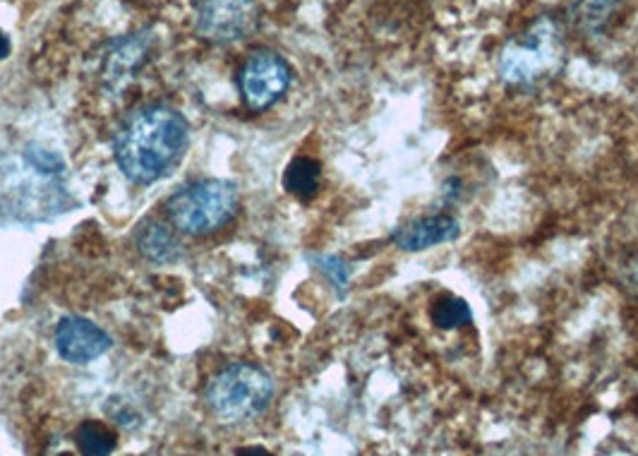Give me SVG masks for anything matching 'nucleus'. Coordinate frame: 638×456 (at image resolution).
I'll use <instances>...</instances> for the list:
<instances>
[{
  "mask_svg": "<svg viewBox=\"0 0 638 456\" xmlns=\"http://www.w3.org/2000/svg\"><path fill=\"white\" fill-rule=\"evenodd\" d=\"M190 144V125L176 108L149 104L123 120L113 152L123 176L137 185L166 178L183 161Z\"/></svg>",
  "mask_w": 638,
  "mask_h": 456,
  "instance_id": "1",
  "label": "nucleus"
},
{
  "mask_svg": "<svg viewBox=\"0 0 638 456\" xmlns=\"http://www.w3.org/2000/svg\"><path fill=\"white\" fill-rule=\"evenodd\" d=\"M564 60V39L552 17H538L499 53V75L514 87H533L557 75Z\"/></svg>",
  "mask_w": 638,
  "mask_h": 456,
  "instance_id": "2",
  "label": "nucleus"
},
{
  "mask_svg": "<svg viewBox=\"0 0 638 456\" xmlns=\"http://www.w3.org/2000/svg\"><path fill=\"white\" fill-rule=\"evenodd\" d=\"M166 214L178 231L209 236L238 214V190L228 180L200 178L173 192L166 202Z\"/></svg>",
  "mask_w": 638,
  "mask_h": 456,
  "instance_id": "3",
  "label": "nucleus"
},
{
  "mask_svg": "<svg viewBox=\"0 0 638 456\" xmlns=\"http://www.w3.org/2000/svg\"><path fill=\"white\" fill-rule=\"evenodd\" d=\"M274 399V380L267 370L252 363L228 365L212 377L207 406L224 423H245L264 413Z\"/></svg>",
  "mask_w": 638,
  "mask_h": 456,
  "instance_id": "4",
  "label": "nucleus"
},
{
  "mask_svg": "<svg viewBox=\"0 0 638 456\" xmlns=\"http://www.w3.org/2000/svg\"><path fill=\"white\" fill-rule=\"evenodd\" d=\"M293 82V70L279 53L255 51L245 60L238 75V87L243 101L252 111H267L284 99Z\"/></svg>",
  "mask_w": 638,
  "mask_h": 456,
  "instance_id": "5",
  "label": "nucleus"
},
{
  "mask_svg": "<svg viewBox=\"0 0 638 456\" xmlns=\"http://www.w3.org/2000/svg\"><path fill=\"white\" fill-rule=\"evenodd\" d=\"M260 24L255 0H197L195 29L212 44H236Z\"/></svg>",
  "mask_w": 638,
  "mask_h": 456,
  "instance_id": "6",
  "label": "nucleus"
},
{
  "mask_svg": "<svg viewBox=\"0 0 638 456\" xmlns=\"http://www.w3.org/2000/svg\"><path fill=\"white\" fill-rule=\"evenodd\" d=\"M111 346V336L87 317L68 315L56 327V348L60 358L68 360V363L87 365L104 356Z\"/></svg>",
  "mask_w": 638,
  "mask_h": 456,
  "instance_id": "7",
  "label": "nucleus"
},
{
  "mask_svg": "<svg viewBox=\"0 0 638 456\" xmlns=\"http://www.w3.org/2000/svg\"><path fill=\"white\" fill-rule=\"evenodd\" d=\"M461 236V224L451 214H425L408 221L391 233V243L403 252H423L442 243H454Z\"/></svg>",
  "mask_w": 638,
  "mask_h": 456,
  "instance_id": "8",
  "label": "nucleus"
},
{
  "mask_svg": "<svg viewBox=\"0 0 638 456\" xmlns=\"http://www.w3.org/2000/svg\"><path fill=\"white\" fill-rule=\"evenodd\" d=\"M135 245L144 260L154 264H173L183 257V243H180L171 228L159 224V221H147V224L137 228Z\"/></svg>",
  "mask_w": 638,
  "mask_h": 456,
  "instance_id": "9",
  "label": "nucleus"
},
{
  "mask_svg": "<svg viewBox=\"0 0 638 456\" xmlns=\"http://www.w3.org/2000/svg\"><path fill=\"white\" fill-rule=\"evenodd\" d=\"M147 51H149V36L130 34V36H123V39H118L106 58L104 77L113 84V87H116V84L120 80H125L132 70L140 68L144 58H147Z\"/></svg>",
  "mask_w": 638,
  "mask_h": 456,
  "instance_id": "10",
  "label": "nucleus"
},
{
  "mask_svg": "<svg viewBox=\"0 0 638 456\" xmlns=\"http://www.w3.org/2000/svg\"><path fill=\"white\" fill-rule=\"evenodd\" d=\"M322 183V166L310 156H298L284 171V188L298 200H312Z\"/></svg>",
  "mask_w": 638,
  "mask_h": 456,
  "instance_id": "11",
  "label": "nucleus"
},
{
  "mask_svg": "<svg viewBox=\"0 0 638 456\" xmlns=\"http://www.w3.org/2000/svg\"><path fill=\"white\" fill-rule=\"evenodd\" d=\"M430 320L437 329H444V332H451V329H461L466 324L473 322V310L468 305V300H463L459 296H451V293H444L439 296L430 308Z\"/></svg>",
  "mask_w": 638,
  "mask_h": 456,
  "instance_id": "12",
  "label": "nucleus"
},
{
  "mask_svg": "<svg viewBox=\"0 0 638 456\" xmlns=\"http://www.w3.org/2000/svg\"><path fill=\"white\" fill-rule=\"evenodd\" d=\"M617 5L619 0H576V5L571 8V17H574L576 27L583 29V32L598 34L610 22Z\"/></svg>",
  "mask_w": 638,
  "mask_h": 456,
  "instance_id": "13",
  "label": "nucleus"
},
{
  "mask_svg": "<svg viewBox=\"0 0 638 456\" xmlns=\"http://www.w3.org/2000/svg\"><path fill=\"white\" fill-rule=\"evenodd\" d=\"M77 447L84 456H108L116 449V435L113 430H108L104 423H96V420H84L80 428L75 432Z\"/></svg>",
  "mask_w": 638,
  "mask_h": 456,
  "instance_id": "14",
  "label": "nucleus"
},
{
  "mask_svg": "<svg viewBox=\"0 0 638 456\" xmlns=\"http://www.w3.org/2000/svg\"><path fill=\"white\" fill-rule=\"evenodd\" d=\"M319 269H322V272L327 274L331 281H334V286L339 288V291H341L343 286H346V281H348V267L339 260V257H334V255L319 257Z\"/></svg>",
  "mask_w": 638,
  "mask_h": 456,
  "instance_id": "15",
  "label": "nucleus"
},
{
  "mask_svg": "<svg viewBox=\"0 0 638 456\" xmlns=\"http://www.w3.org/2000/svg\"><path fill=\"white\" fill-rule=\"evenodd\" d=\"M461 188H463V183H461L459 178H449L447 183H444V200H447V202L459 200Z\"/></svg>",
  "mask_w": 638,
  "mask_h": 456,
  "instance_id": "16",
  "label": "nucleus"
},
{
  "mask_svg": "<svg viewBox=\"0 0 638 456\" xmlns=\"http://www.w3.org/2000/svg\"><path fill=\"white\" fill-rule=\"evenodd\" d=\"M236 456H274V454L267 452V449H262V447H243V449H238Z\"/></svg>",
  "mask_w": 638,
  "mask_h": 456,
  "instance_id": "17",
  "label": "nucleus"
},
{
  "mask_svg": "<svg viewBox=\"0 0 638 456\" xmlns=\"http://www.w3.org/2000/svg\"><path fill=\"white\" fill-rule=\"evenodd\" d=\"M10 39L5 36V32H0V60H5L10 56Z\"/></svg>",
  "mask_w": 638,
  "mask_h": 456,
  "instance_id": "18",
  "label": "nucleus"
}]
</instances>
